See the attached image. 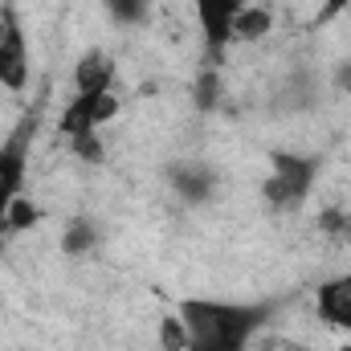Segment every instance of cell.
Here are the masks:
<instances>
[{
    "mask_svg": "<svg viewBox=\"0 0 351 351\" xmlns=\"http://www.w3.org/2000/svg\"><path fill=\"white\" fill-rule=\"evenodd\" d=\"M176 311L188 327V351H250L254 335L274 315L269 306L217 298H184Z\"/></svg>",
    "mask_w": 351,
    "mask_h": 351,
    "instance_id": "cell-1",
    "label": "cell"
},
{
    "mask_svg": "<svg viewBox=\"0 0 351 351\" xmlns=\"http://www.w3.org/2000/svg\"><path fill=\"white\" fill-rule=\"evenodd\" d=\"M319 176V160L315 156H294V152H274L269 160V176L262 184V196L269 208H298L306 200V192L315 188Z\"/></svg>",
    "mask_w": 351,
    "mask_h": 351,
    "instance_id": "cell-2",
    "label": "cell"
},
{
    "mask_svg": "<svg viewBox=\"0 0 351 351\" xmlns=\"http://www.w3.org/2000/svg\"><path fill=\"white\" fill-rule=\"evenodd\" d=\"M29 143H33V123L25 119L4 143H0V237H4V217L8 204L25 192V172H29Z\"/></svg>",
    "mask_w": 351,
    "mask_h": 351,
    "instance_id": "cell-3",
    "label": "cell"
},
{
    "mask_svg": "<svg viewBox=\"0 0 351 351\" xmlns=\"http://www.w3.org/2000/svg\"><path fill=\"white\" fill-rule=\"evenodd\" d=\"M119 114V94L114 90H98V94H74L58 119V131L66 139H82V135H98V127H106Z\"/></svg>",
    "mask_w": 351,
    "mask_h": 351,
    "instance_id": "cell-4",
    "label": "cell"
},
{
    "mask_svg": "<svg viewBox=\"0 0 351 351\" xmlns=\"http://www.w3.org/2000/svg\"><path fill=\"white\" fill-rule=\"evenodd\" d=\"M250 0H192V12H196V25H200V37L213 53H221L225 45H233V25L241 16Z\"/></svg>",
    "mask_w": 351,
    "mask_h": 351,
    "instance_id": "cell-5",
    "label": "cell"
},
{
    "mask_svg": "<svg viewBox=\"0 0 351 351\" xmlns=\"http://www.w3.org/2000/svg\"><path fill=\"white\" fill-rule=\"evenodd\" d=\"M8 12V29L0 37V86L4 90H21L29 82V45H25V29L12 4H4Z\"/></svg>",
    "mask_w": 351,
    "mask_h": 351,
    "instance_id": "cell-6",
    "label": "cell"
},
{
    "mask_svg": "<svg viewBox=\"0 0 351 351\" xmlns=\"http://www.w3.org/2000/svg\"><path fill=\"white\" fill-rule=\"evenodd\" d=\"M315 315H319L323 327L351 335V269L319 282V290H315Z\"/></svg>",
    "mask_w": 351,
    "mask_h": 351,
    "instance_id": "cell-7",
    "label": "cell"
},
{
    "mask_svg": "<svg viewBox=\"0 0 351 351\" xmlns=\"http://www.w3.org/2000/svg\"><path fill=\"white\" fill-rule=\"evenodd\" d=\"M168 180H172L176 196L188 200V204H204L213 196V188H217V172L208 164H200V160H176L168 168Z\"/></svg>",
    "mask_w": 351,
    "mask_h": 351,
    "instance_id": "cell-8",
    "label": "cell"
},
{
    "mask_svg": "<svg viewBox=\"0 0 351 351\" xmlns=\"http://www.w3.org/2000/svg\"><path fill=\"white\" fill-rule=\"evenodd\" d=\"M114 86V62L106 53H86L78 66H74V94H98V90Z\"/></svg>",
    "mask_w": 351,
    "mask_h": 351,
    "instance_id": "cell-9",
    "label": "cell"
},
{
    "mask_svg": "<svg viewBox=\"0 0 351 351\" xmlns=\"http://www.w3.org/2000/svg\"><path fill=\"white\" fill-rule=\"evenodd\" d=\"M274 33V12L258 4V0H250L245 8H241V16H237V25H233V41H241V45H258Z\"/></svg>",
    "mask_w": 351,
    "mask_h": 351,
    "instance_id": "cell-10",
    "label": "cell"
},
{
    "mask_svg": "<svg viewBox=\"0 0 351 351\" xmlns=\"http://www.w3.org/2000/svg\"><path fill=\"white\" fill-rule=\"evenodd\" d=\"M98 245V229H94V221L90 217H70L66 221V229H62V254H70V258H82Z\"/></svg>",
    "mask_w": 351,
    "mask_h": 351,
    "instance_id": "cell-11",
    "label": "cell"
},
{
    "mask_svg": "<svg viewBox=\"0 0 351 351\" xmlns=\"http://www.w3.org/2000/svg\"><path fill=\"white\" fill-rule=\"evenodd\" d=\"M37 221H41V208H37V204L21 192V196L8 204V217H4V237H8V233H29Z\"/></svg>",
    "mask_w": 351,
    "mask_h": 351,
    "instance_id": "cell-12",
    "label": "cell"
},
{
    "mask_svg": "<svg viewBox=\"0 0 351 351\" xmlns=\"http://www.w3.org/2000/svg\"><path fill=\"white\" fill-rule=\"evenodd\" d=\"M106 12L114 25H143L152 12V0H106Z\"/></svg>",
    "mask_w": 351,
    "mask_h": 351,
    "instance_id": "cell-13",
    "label": "cell"
},
{
    "mask_svg": "<svg viewBox=\"0 0 351 351\" xmlns=\"http://www.w3.org/2000/svg\"><path fill=\"white\" fill-rule=\"evenodd\" d=\"M160 351H188V327H184L180 311L160 319Z\"/></svg>",
    "mask_w": 351,
    "mask_h": 351,
    "instance_id": "cell-14",
    "label": "cell"
},
{
    "mask_svg": "<svg viewBox=\"0 0 351 351\" xmlns=\"http://www.w3.org/2000/svg\"><path fill=\"white\" fill-rule=\"evenodd\" d=\"M319 229L327 237H335V241H351V213H343V208H323Z\"/></svg>",
    "mask_w": 351,
    "mask_h": 351,
    "instance_id": "cell-15",
    "label": "cell"
},
{
    "mask_svg": "<svg viewBox=\"0 0 351 351\" xmlns=\"http://www.w3.org/2000/svg\"><path fill=\"white\" fill-rule=\"evenodd\" d=\"M348 8H351V0H323L315 21H319V25H327V21H335V16H343Z\"/></svg>",
    "mask_w": 351,
    "mask_h": 351,
    "instance_id": "cell-16",
    "label": "cell"
},
{
    "mask_svg": "<svg viewBox=\"0 0 351 351\" xmlns=\"http://www.w3.org/2000/svg\"><path fill=\"white\" fill-rule=\"evenodd\" d=\"M339 351H351V343H348V348H339Z\"/></svg>",
    "mask_w": 351,
    "mask_h": 351,
    "instance_id": "cell-17",
    "label": "cell"
}]
</instances>
